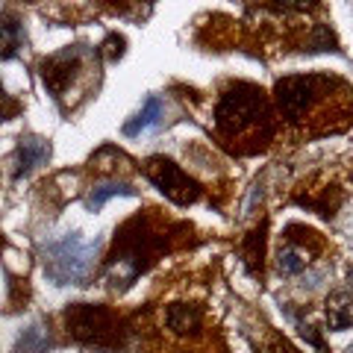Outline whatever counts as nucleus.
<instances>
[{"instance_id":"f257e3e1","label":"nucleus","mask_w":353,"mask_h":353,"mask_svg":"<svg viewBox=\"0 0 353 353\" xmlns=\"http://www.w3.org/2000/svg\"><path fill=\"white\" fill-rule=\"evenodd\" d=\"M215 124L221 136L227 139H245V136H259L268 139V103L265 94L250 83H236L230 85L221 103L215 109Z\"/></svg>"},{"instance_id":"f03ea898","label":"nucleus","mask_w":353,"mask_h":353,"mask_svg":"<svg viewBox=\"0 0 353 353\" xmlns=\"http://www.w3.org/2000/svg\"><path fill=\"white\" fill-rule=\"evenodd\" d=\"M44 274L57 283H83L94 268V259L101 253V241H83L80 233H65L59 239L44 241Z\"/></svg>"},{"instance_id":"7ed1b4c3","label":"nucleus","mask_w":353,"mask_h":353,"mask_svg":"<svg viewBox=\"0 0 353 353\" xmlns=\"http://www.w3.org/2000/svg\"><path fill=\"white\" fill-rule=\"evenodd\" d=\"M145 174H148V180L157 185L168 201H174L176 206H189V203H194L197 197H201V185H197L192 176L180 168V165L165 159V157L148 159L145 162Z\"/></svg>"},{"instance_id":"20e7f679","label":"nucleus","mask_w":353,"mask_h":353,"mask_svg":"<svg viewBox=\"0 0 353 353\" xmlns=\"http://www.w3.org/2000/svg\"><path fill=\"white\" fill-rule=\"evenodd\" d=\"M321 83L324 80H318V77H285L277 83V103L289 124H301L306 118V112L318 101V85Z\"/></svg>"},{"instance_id":"39448f33","label":"nucleus","mask_w":353,"mask_h":353,"mask_svg":"<svg viewBox=\"0 0 353 353\" xmlns=\"http://www.w3.org/2000/svg\"><path fill=\"white\" fill-rule=\"evenodd\" d=\"M83 59H85L83 48H65L41 62V80L57 101H62L65 94H71V88L77 83V71L83 68Z\"/></svg>"},{"instance_id":"423d86ee","label":"nucleus","mask_w":353,"mask_h":353,"mask_svg":"<svg viewBox=\"0 0 353 353\" xmlns=\"http://www.w3.org/2000/svg\"><path fill=\"white\" fill-rule=\"evenodd\" d=\"M68 330L83 339V341H94V345H106L109 339L115 336V318L109 309H101V306H74L68 309Z\"/></svg>"},{"instance_id":"0eeeda50","label":"nucleus","mask_w":353,"mask_h":353,"mask_svg":"<svg viewBox=\"0 0 353 353\" xmlns=\"http://www.w3.org/2000/svg\"><path fill=\"white\" fill-rule=\"evenodd\" d=\"M50 159V145L39 136H24L18 141V153H15V180L27 176L30 171H36L39 165Z\"/></svg>"},{"instance_id":"6e6552de","label":"nucleus","mask_w":353,"mask_h":353,"mask_svg":"<svg viewBox=\"0 0 353 353\" xmlns=\"http://www.w3.org/2000/svg\"><path fill=\"white\" fill-rule=\"evenodd\" d=\"M162 115H165V103L159 101L157 94H150L148 101H145V106H141V112L130 121V124H124V136H139V132H145V130H150V127H157L159 121H162Z\"/></svg>"},{"instance_id":"1a4fd4ad","label":"nucleus","mask_w":353,"mask_h":353,"mask_svg":"<svg viewBox=\"0 0 353 353\" xmlns=\"http://www.w3.org/2000/svg\"><path fill=\"white\" fill-rule=\"evenodd\" d=\"M132 194H136V189H132L130 183L109 180V183H101V185H94V189L88 192V197H85V209L97 212V209H103V203H106V201H112V197H132Z\"/></svg>"},{"instance_id":"9d476101","label":"nucleus","mask_w":353,"mask_h":353,"mask_svg":"<svg viewBox=\"0 0 353 353\" xmlns=\"http://www.w3.org/2000/svg\"><path fill=\"white\" fill-rule=\"evenodd\" d=\"M327 321L330 330H345L353 324V297L347 292H339L327 301Z\"/></svg>"},{"instance_id":"9b49d317","label":"nucleus","mask_w":353,"mask_h":353,"mask_svg":"<svg viewBox=\"0 0 353 353\" xmlns=\"http://www.w3.org/2000/svg\"><path fill=\"white\" fill-rule=\"evenodd\" d=\"M21 41H24V24L12 15L0 18V50H3V57H15Z\"/></svg>"},{"instance_id":"f8f14e48","label":"nucleus","mask_w":353,"mask_h":353,"mask_svg":"<svg viewBox=\"0 0 353 353\" xmlns=\"http://www.w3.org/2000/svg\"><path fill=\"white\" fill-rule=\"evenodd\" d=\"M48 347H50L48 330H44L41 324H32V327H27L24 333H21L18 345H15V353H44Z\"/></svg>"},{"instance_id":"ddd939ff","label":"nucleus","mask_w":353,"mask_h":353,"mask_svg":"<svg viewBox=\"0 0 353 353\" xmlns=\"http://www.w3.org/2000/svg\"><path fill=\"white\" fill-rule=\"evenodd\" d=\"M309 256L297 248V245H289L285 250H280V271L285 274V277H294V274H301L306 268Z\"/></svg>"},{"instance_id":"4468645a","label":"nucleus","mask_w":353,"mask_h":353,"mask_svg":"<svg viewBox=\"0 0 353 353\" xmlns=\"http://www.w3.org/2000/svg\"><path fill=\"white\" fill-rule=\"evenodd\" d=\"M197 321H201V315H197L194 309L183 306V303L171 306V312H168V324L176 330V333H185L189 327H197Z\"/></svg>"},{"instance_id":"2eb2a0df","label":"nucleus","mask_w":353,"mask_h":353,"mask_svg":"<svg viewBox=\"0 0 353 353\" xmlns=\"http://www.w3.org/2000/svg\"><path fill=\"white\" fill-rule=\"evenodd\" d=\"M283 350H285V353H294V350H292V347H285V345H283Z\"/></svg>"}]
</instances>
